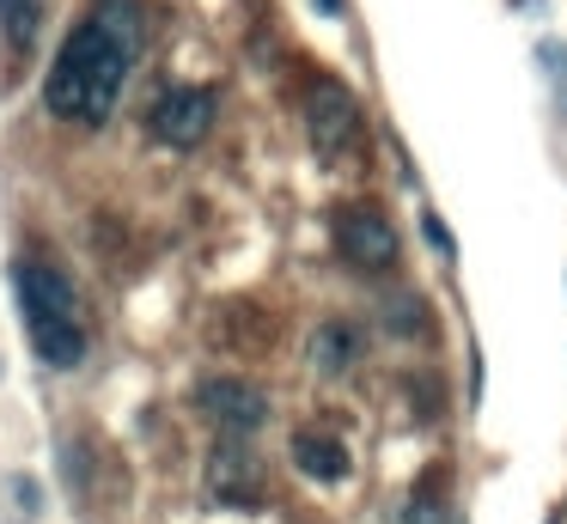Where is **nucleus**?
<instances>
[{
  "label": "nucleus",
  "instance_id": "obj_9",
  "mask_svg": "<svg viewBox=\"0 0 567 524\" xmlns=\"http://www.w3.org/2000/svg\"><path fill=\"white\" fill-rule=\"evenodd\" d=\"M38 7H43V0H0V24H7L13 49L31 43V31H38Z\"/></svg>",
  "mask_w": 567,
  "mask_h": 524
},
{
  "label": "nucleus",
  "instance_id": "obj_6",
  "mask_svg": "<svg viewBox=\"0 0 567 524\" xmlns=\"http://www.w3.org/2000/svg\"><path fill=\"white\" fill-rule=\"evenodd\" d=\"M214 92L208 85H172V92L159 97V110H153V134H159L165 146H196L208 141L214 129Z\"/></svg>",
  "mask_w": 567,
  "mask_h": 524
},
{
  "label": "nucleus",
  "instance_id": "obj_7",
  "mask_svg": "<svg viewBox=\"0 0 567 524\" xmlns=\"http://www.w3.org/2000/svg\"><path fill=\"white\" fill-rule=\"evenodd\" d=\"M208 482H214V494H220L226 506H257L262 500V470H257V458H245L238 439H226V445L208 458Z\"/></svg>",
  "mask_w": 567,
  "mask_h": 524
},
{
  "label": "nucleus",
  "instance_id": "obj_10",
  "mask_svg": "<svg viewBox=\"0 0 567 524\" xmlns=\"http://www.w3.org/2000/svg\"><path fill=\"white\" fill-rule=\"evenodd\" d=\"M348 353H354V329L330 323V329H323V336H318V360H323V366H342Z\"/></svg>",
  "mask_w": 567,
  "mask_h": 524
},
{
  "label": "nucleus",
  "instance_id": "obj_5",
  "mask_svg": "<svg viewBox=\"0 0 567 524\" xmlns=\"http://www.w3.org/2000/svg\"><path fill=\"white\" fill-rule=\"evenodd\" d=\"M196 409L208 414L226 439H245V433H257V427L269 421V397H262L257 384H245V378H202Z\"/></svg>",
  "mask_w": 567,
  "mask_h": 524
},
{
  "label": "nucleus",
  "instance_id": "obj_1",
  "mask_svg": "<svg viewBox=\"0 0 567 524\" xmlns=\"http://www.w3.org/2000/svg\"><path fill=\"white\" fill-rule=\"evenodd\" d=\"M141 43H147V12H141V0H99L68 31L62 55L50 68V85H43V104L62 122L104 129L116 97H123V80L135 68Z\"/></svg>",
  "mask_w": 567,
  "mask_h": 524
},
{
  "label": "nucleus",
  "instance_id": "obj_4",
  "mask_svg": "<svg viewBox=\"0 0 567 524\" xmlns=\"http://www.w3.org/2000/svg\"><path fill=\"white\" fill-rule=\"evenodd\" d=\"M306 129H311L318 158H342L348 146L360 141V104H354V92H348V85H336V80L311 85V97H306Z\"/></svg>",
  "mask_w": 567,
  "mask_h": 524
},
{
  "label": "nucleus",
  "instance_id": "obj_8",
  "mask_svg": "<svg viewBox=\"0 0 567 524\" xmlns=\"http://www.w3.org/2000/svg\"><path fill=\"white\" fill-rule=\"evenodd\" d=\"M293 463L306 475H318V482H342L348 475V451L336 433H299L293 439Z\"/></svg>",
  "mask_w": 567,
  "mask_h": 524
},
{
  "label": "nucleus",
  "instance_id": "obj_2",
  "mask_svg": "<svg viewBox=\"0 0 567 524\" xmlns=\"http://www.w3.org/2000/svg\"><path fill=\"white\" fill-rule=\"evenodd\" d=\"M13 287H19V305H25V323H31V348H38V360L55 366V372H68V366L86 360V323H80L74 280H68L55 263L19 256V263H13Z\"/></svg>",
  "mask_w": 567,
  "mask_h": 524
},
{
  "label": "nucleus",
  "instance_id": "obj_3",
  "mask_svg": "<svg viewBox=\"0 0 567 524\" xmlns=\"http://www.w3.org/2000/svg\"><path fill=\"white\" fill-rule=\"evenodd\" d=\"M336 250L342 263H354L360 275H384L396 263V232L379 207H336Z\"/></svg>",
  "mask_w": 567,
  "mask_h": 524
},
{
  "label": "nucleus",
  "instance_id": "obj_11",
  "mask_svg": "<svg viewBox=\"0 0 567 524\" xmlns=\"http://www.w3.org/2000/svg\"><path fill=\"white\" fill-rule=\"evenodd\" d=\"M421 226H427L433 250H452V238H445V219H440V214H427V219H421Z\"/></svg>",
  "mask_w": 567,
  "mask_h": 524
}]
</instances>
